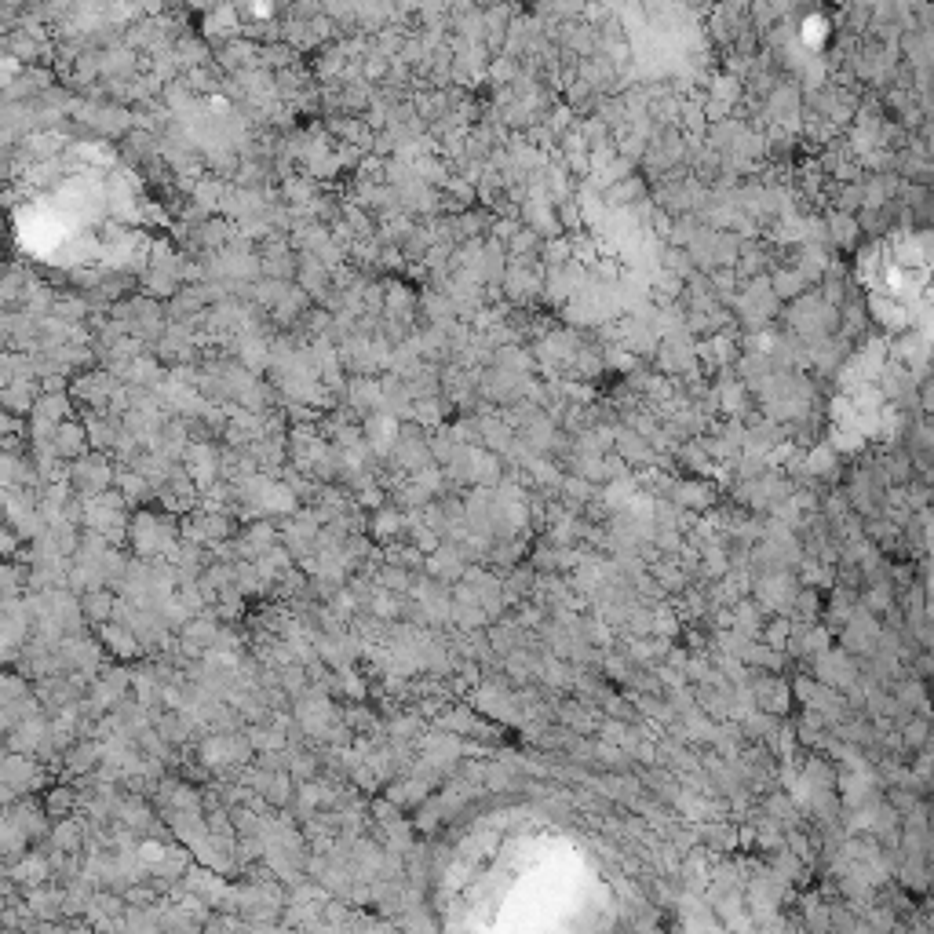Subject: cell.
<instances>
[{"label": "cell", "mask_w": 934, "mask_h": 934, "mask_svg": "<svg viewBox=\"0 0 934 934\" xmlns=\"http://www.w3.org/2000/svg\"><path fill=\"white\" fill-rule=\"evenodd\" d=\"M478 883H497V891H478V898H482L478 905H493V909L500 905V913L530 905L533 924V913L551 909V905L559 909L562 898H573L581 891L584 858L570 847H555V840L526 836V840L511 843V851H500L493 862L482 865L475 887ZM500 913L493 916V924L500 920Z\"/></svg>", "instance_id": "6da1fadb"}]
</instances>
